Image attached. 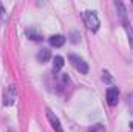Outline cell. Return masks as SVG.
Instances as JSON below:
<instances>
[{"label": "cell", "mask_w": 133, "mask_h": 132, "mask_svg": "<svg viewBox=\"0 0 133 132\" xmlns=\"http://www.w3.org/2000/svg\"><path fill=\"white\" fill-rule=\"evenodd\" d=\"M82 17H84L85 25H87L91 31H98V28H99V19H98V16H96L93 11H85V13L82 14Z\"/></svg>", "instance_id": "obj_1"}, {"label": "cell", "mask_w": 133, "mask_h": 132, "mask_svg": "<svg viewBox=\"0 0 133 132\" xmlns=\"http://www.w3.org/2000/svg\"><path fill=\"white\" fill-rule=\"evenodd\" d=\"M70 62H71V65L74 67L79 73H87L88 71V64L82 59V58H79V56H76V55H70Z\"/></svg>", "instance_id": "obj_2"}, {"label": "cell", "mask_w": 133, "mask_h": 132, "mask_svg": "<svg viewBox=\"0 0 133 132\" xmlns=\"http://www.w3.org/2000/svg\"><path fill=\"white\" fill-rule=\"evenodd\" d=\"M17 99V92L14 86H9L5 92H3V104L5 106H11L14 104V101Z\"/></svg>", "instance_id": "obj_3"}, {"label": "cell", "mask_w": 133, "mask_h": 132, "mask_svg": "<svg viewBox=\"0 0 133 132\" xmlns=\"http://www.w3.org/2000/svg\"><path fill=\"white\" fill-rule=\"evenodd\" d=\"M119 101V90L118 87H108L107 89V103L110 106H116Z\"/></svg>", "instance_id": "obj_4"}, {"label": "cell", "mask_w": 133, "mask_h": 132, "mask_svg": "<svg viewBox=\"0 0 133 132\" xmlns=\"http://www.w3.org/2000/svg\"><path fill=\"white\" fill-rule=\"evenodd\" d=\"M46 118H48V121L51 123V126H53V129L56 132H64V129H62V126H61V121H59V118L48 109L46 110Z\"/></svg>", "instance_id": "obj_5"}, {"label": "cell", "mask_w": 133, "mask_h": 132, "mask_svg": "<svg viewBox=\"0 0 133 132\" xmlns=\"http://www.w3.org/2000/svg\"><path fill=\"white\" fill-rule=\"evenodd\" d=\"M50 44L53 47H62L65 44V37L62 34H56V36H51L50 37Z\"/></svg>", "instance_id": "obj_6"}, {"label": "cell", "mask_w": 133, "mask_h": 132, "mask_svg": "<svg viewBox=\"0 0 133 132\" xmlns=\"http://www.w3.org/2000/svg\"><path fill=\"white\" fill-rule=\"evenodd\" d=\"M50 58H51V53H50V50H46V48H42L39 53H37V61L39 62H48L50 61Z\"/></svg>", "instance_id": "obj_7"}, {"label": "cell", "mask_w": 133, "mask_h": 132, "mask_svg": "<svg viewBox=\"0 0 133 132\" xmlns=\"http://www.w3.org/2000/svg\"><path fill=\"white\" fill-rule=\"evenodd\" d=\"M64 64H65V62H64V58H62V56H56V58H54V62H53V71L57 73V71L64 67Z\"/></svg>", "instance_id": "obj_8"}, {"label": "cell", "mask_w": 133, "mask_h": 132, "mask_svg": "<svg viewBox=\"0 0 133 132\" xmlns=\"http://www.w3.org/2000/svg\"><path fill=\"white\" fill-rule=\"evenodd\" d=\"M26 34H28V37H30V39H33V40H40V39H42V36L37 33L34 28L28 30V31H26Z\"/></svg>", "instance_id": "obj_9"}, {"label": "cell", "mask_w": 133, "mask_h": 132, "mask_svg": "<svg viewBox=\"0 0 133 132\" xmlns=\"http://www.w3.org/2000/svg\"><path fill=\"white\" fill-rule=\"evenodd\" d=\"M125 30H127V33H130V44H132V47H133V30H132V27H130V23L129 22H125Z\"/></svg>", "instance_id": "obj_10"}, {"label": "cell", "mask_w": 133, "mask_h": 132, "mask_svg": "<svg viewBox=\"0 0 133 132\" xmlns=\"http://www.w3.org/2000/svg\"><path fill=\"white\" fill-rule=\"evenodd\" d=\"M90 132H105V129H104V126H101V124H95V126L90 129Z\"/></svg>", "instance_id": "obj_11"}, {"label": "cell", "mask_w": 133, "mask_h": 132, "mask_svg": "<svg viewBox=\"0 0 133 132\" xmlns=\"http://www.w3.org/2000/svg\"><path fill=\"white\" fill-rule=\"evenodd\" d=\"M5 17H6V11H5L3 5L0 3V22H2V20H5Z\"/></svg>", "instance_id": "obj_12"}, {"label": "cell", "mask_w": 133, "mask_h": 132, "mask_svg": "<svg viewBox=\"0 0 133 132\" xmlns=\"http://www.w3.org/2000/svg\"><path fill=\"white\" fill-rule=\"evenodd\" d=\"M132 128H133V123H132Z\"/></svg>", "instance_id": "obj_13"}]
</instances>
